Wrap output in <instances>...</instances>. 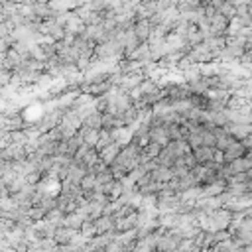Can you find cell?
Returning <instances> with one entry per match:
<instances>
[{"mask_svg": "<svg viewBox=\"0 0 252 252\" xmlns=\"http://www.w3.org/2000/svg\"><path fill=\"white\" fill-rule=\"evenodd\" d=\"M118 154H120V152H118V146L114 144L112 148H106V150L102 152V158H104V161H112V159H116Z\"/></svg>", "mask_w": 252, "mask_h": 252, "instance_id": "6da1fadb", "label": "cell"}]
</instances>
